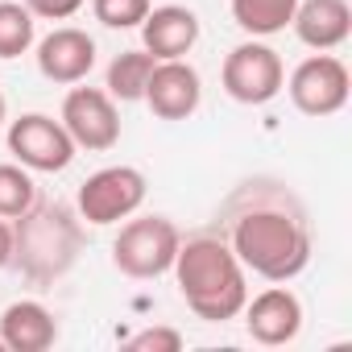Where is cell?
<instances>
[{"label": "cell", "instance_id": "5b68a950", "mask_svg": "<svg viewBox=\"0 0 352 352\" xmlns=\"http://www.w3.org/2000/svg\"><path fill=\"white\" fill-rule=\"evenodd\" d=\"M145 195H149V183L137 166H124V162L120 166H100L96 174H87L79 183L75 212L91 228H112V224L129 220L133 212H141Z\"/></svg>", "mask_w": 352, "mask_h": 352}, {"label": "cell", "instance_id": "8fae6325", "mask_svg": "<svg viewBox=\"0 0 352 352\" xmlns=\"http://www.w3.org/2000/svg\"><path fill=\"white\" fill-rule=\"evenodd\" d=\"M96 54H100L96 50V38L87 30H75V25H58L42 42H34V58H38L42 79H50L58 87L83 83L96 71Z\"/></svg>", "mask_w": 352, "mask_h": 352}, {"label": "cell", "instance_id": "7c38bea8", "mask_svg": "<svg viewBox=\"0 0 352 352\" xmlns=\"http://www.w3.org/2000/svg\"><path fill=\"white\" fill-rule=\"evenodd\" d=\"M157 120H191L204 104V79L187 58H162L149 75L145 100Z\"/></svg>", "mask_w": 352, "mask_h": 352}, {"label": "cell", "instance_id": "44dd1931", "mask_svg": "<svg viewBox=\"0 0 352 352\" xmlns=\"http://www.w3.org/2000/svg\"><path fill=\"white\" fill-rule=\"evenodd\" d=\"M129 352H179L183 348V331L174 327H141L137 336L124 340Z\"/></svg>", "mask_w": 352, "mask_h": 352}, {"label": "cell", "instance_id": "52a82bcc", "mask_svg": "<svg viewBox=\"0 0 352 352\" xmlns=\"http://www.w3.org/2000/svg\"><path fill=\"white\" fill-rule=\"evenodd\" d=\"M282 87H286L290 104H294L302 116L323 120V116L344 112V104H348V96H352V75H348L344 58H336L331 50H315L311 58H302V63L290 71V79H286Z\"/></svg>", "mask_w": 352, "mask_h": 352}, {"label": "cell", "instance_id": "ffe728a7", "mask_svg": "<svg viewBox=\"0 0 352 352\" xmlns=\"http://www.w3.org/2000/svg\"><path fill=\"white\" fill-rule=\"evenodd\" d=\"M153 0H91V13L104 30H137Z\"/></svg>", "mask_w": 352, "mask_h": 352}, {"label": "cell", "instance_id": "4fadbf2b", "mask_svg": "<svg viewBox=\"0 0 352 352\" xmlns=\"http://www.w3.org/2000/svg\"><path fill=\"white\" fill-rule=\"evenodd\" d=\"M137 30H141V50H149L157 63L162 58H187L204 34L199 13L187 5H157L145 13V21Z\"/></svg>", "mask_w": 352, "mask_h": 352}, {"label": "cell", "instance_id": "7402d4cb", "mask_svg": "<svg viewBox=\"0 0 352 352\" xmlns=\"http://www.w3.org/2000/svg\"><path fill=\"white\" fill-rule=\"evenodd\" d=\"M21 5H25L38 21H71V17L83 9V0H21Z\"/></svg>", "mask_w": 352, "mask_h": 352}, {"label": "cell", "instance_id": "d4e9b609", "mask_svg": "<svg viewBox=\"0 0 352 352\" xmlns=\"http://www.w3.org/2000/svg\"><path fill=\"white\" fill-rule=\"evenodd\" d=\"M0 352H5V340H0Z\"/></svg>", "mask_w": 352, "mask_h": 352}, {"label": "cell", "instance_id": "ba28073f", "mask_svg": "<svg viewBox=\"0 0 352 352\" xmlns=\"http://www.w3.org/2000/svg\"><path fill=\"white\" fill-rule=\"evenodd\" d=\"M5 145H9L13 162L34 174H63L79 153L71 133L63 129V120H54L50 112H21L17 120H9Z\"/></svg>", "mask_w": 352, "mask_h": 352}, {"label": "cell", "instance_id": "9c48e42d", "mask_svg": "<svg viewBox=\"0 0 352 352\" xmlns=\"http://www.w3.org/2000/svg\"><path fill=\"white\" fill-rule=\"evenodd\" d=\"M63 129L71 133L75 149H87V153H108L116 141H120V108L116 100L104 91V87H71L67 100H63V112H58Z\"/></svg>", "mask_w": 352, "mask_h": 352}, {"label": "cell", "instance_id": "3957f363", "mask_svg": "<svg viewBox=\"0 0 352 352\" xmlns=\"http://www.w3.org/2000/svg\"><path fill=\"white\" fill-rule=\"evenodd\" d=\"M83 253V220L75 204L63 199H42L13 220V261L17 274L34 286H54L75 270Z\"/></svg>", "mask_w": 352, "mask_h": 352}, {"label": "cell", "instance_id": "8992f818", "mask_svg": "<svg viewBox=\"0 0 352 352\" xmlns=\"http://www.w3.org/2000/svg\"><path fill=\"white\" fill-rule=\"evenodd\" d=\"M282 83H286V63L265 38H245L241 46H232L224 54L220 87L228 100H236L245 108H261L282 96Z\"/></svg>", "mask_w": 352, "mask_h": 352}, {"label": "cell", "instance_id": "5bb4252c", "mask_svg": "<svg viewBox=\"0 0 352 352\" xmlns=\"http://www.w3.org/2000/svg\"><path fill=\"white\" fill-rule=\"evenodd\" d=\"M0 340L5 352H46L58 344V319L38 298H17L0 311Z\"/></svg>", "mask_w": 352, "mask_h": 352}, {"label": "cell", "instance_id": "2e32d148", "mask_svg": "<svg viewBox=\"0 0 352 352\" xmlns=\"http://www.w3.org/2000/svg\"><path fill=\"white\" fill-rule=\"evenodd\" d=\"M153 67H157V58H153L149 50H120V54L108 63V71H104V91H108L116 104H141Z\"/></svg>", "mask_w": 352, "mask_h": 352}, {"label": "cell", "instance_id": "9a60e30c", "mask_svg": "<svg viewBox=\"0 0 352 352\" xmlns=\"http://www.w3.org/2000/svg\"><path fill=\"white\" fill-rule=\"evenodd\" d=\"M290 30L311 50H340L352 38V9L348 0H298Z\"/></svg>", "mask_w": 352, "mask_h": 352}, {"label": "cell", "instance_id": "d6986e66", "mask_svg": "<svg viewBox=\"0 0 352 352\" xmlns=\"http://www.w3.org/2000/svg\"><path fill=\"white\" fill-rule=\"evenodd\" d=\"M38 204V183L34 170L17 162H0V220H17Z\"/></svg>", "mask_w": 352, "mask_h": 352}, {"label": "cell", "instance_id": "603a6c76", "mask_svg": "<svg viewBox=\"0 0 352 352\" xmlns=\"http://www.w3.org/2000/svg\"><path fill=\"white\" fill-rule=\"evenodd\" d=\"M13 261V220H0V270Z\"/></svg>", "mask_w": 352, "mask_h": 352}, {"label": "cell", "instance_id": "6da1fadb", "mask_svg": "<svg viewBox=\"0 0 352 352\" xmlns=\"http://www.w3.org/2000/svg\"><path fill=\"white\" fill-rule=\"evenodd\" d=\"M216 232L241 265L265 282H294L315 253L302 199L278 179H245L216 216Z\"/></svg>", "mask_w": 352, "mask_h": 352}, {"label": "cell", "instance_id": "cb8c5ba5", "mask_svg": "<svg viewBox=\"0 0 352 352\" xmlns=\"http://www.w3.org/2000/svg\"><path fill=\"white\" fill-rule=\"evenodd\" d=\"M9 120V100H5V91H0V124Z\"/></svg>", "mask_w": 352, "mask_h": 352}, {"label": "cell", "instance_id": "ac0fdd59", "mask_svg": "<svg viewBox=\"0 0 352 352\" xmlns=\"http://www.w3.org/2000/svg\"><path fill=\"white\" fill-rule=\"evenodd\" d=\"M38 42V17L21 0H0V58H21Z\"/></svg>", "mask_w": 352, "mask_h": 352}, {"label": "cell", "instance_id": "277c9868", "mask_svg": "<svg viewBox=\"0 0 352 352\" xmlns=\"http://www.w3.org/2000/svg\"><path fill=\"white\" fill-rule=\"evenodd\" d=\"M179 224L170 216H129L120 220V232L112 241V265L133 278V282H153V278H166L170 265H174V253H179Z\"/></svg>", "mask_w": 352, "mask_h": 352}, {"label": "cell", "instance_id": "7a4b0ae2", "mask_svg": "<svg viewBox=\"0 0 352 352\" xmlns=\"http://www.w3.org/2000/svg\"><path fill=\"white\" fill-rule=\"evenodd\" d=\"M170 274H174V286H179L187 311L204 323L241 319L249 302V270L241 265V257L228 249L220 232H195L179 241Z\"/></svg>", "mask_w": 352, "mask_h": 352}, {"label": "cell", "instance_id": "e0dca14e", "mask_svg": "<svg viewBox=\"0 0 352 352\" xmlns=\"http://www.w3.org/2000/svg\"><path fill=\"white\" fill-rule=\"evenodd\" d=\"M298 0H232V21L245 38H274L290 25Z\"/></svg>", "mask_w": 352, "mask_h": 352}, {"label": "cell", "instance_id": "30bf717a", "mask_svg": "<svg viewBox=\"0 0 352 352\" xmlns=\"http://www.w3.org/2000/svg\"><path fill=\"white\" fill-rule=\"evenodd\" d=\"M241 319H245V331H249L253 344H261V348H286V344L298 340L307 315H302V298L286 282H270L261 294H249Z\"/></svg>", "mask_w": 352, "mask_h": 352}]
</instances>
